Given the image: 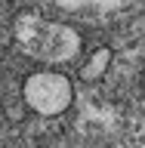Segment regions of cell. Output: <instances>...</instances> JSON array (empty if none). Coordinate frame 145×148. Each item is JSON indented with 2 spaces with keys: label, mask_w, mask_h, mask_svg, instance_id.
<instances>
[{
  "label": "cell",
  "mask_w": 145,
  "mask_h": 148,
  "mask_svg": "<svg viewBox=\"0 0 145 148\" xmlns=\"http://www.w3.org/2000/svg\"><path fill=\"white\" fill-rule=\"evenodd\" d=\"M12 31H16V40L25 49V56H31L37 62L62 65V62H71L80 53V34L71 25L49 22L37 12H22L16 18Z\"/></svg>",
  "instance_id": "1"
},
{
  "label": "cell",
  "mask_w": 145,
  "mask_h": 148,
  "mask_svg": "<svg viewBox=\"0 0 145 148\" xmlns=\"http://www.w3.org/2000/svg\"><path fill=\"white\" fill-rule=\"evenodd\" d=\"M22 99H25L28 108H34L37 114H62L74 99L71 80L65 74L56 71H37L25 80V90H22Z\"/></svg>",
  "instance_id": "2"
},
{
  "label": "cell",
  "mask_w": 145,
  "mask_h": 148,
  "mask_svg": "<svg viewBox=\"0 0 145 148\" xmlns=\"http://www.w3.org/2000/svg\"><path fill=\"white\" fill-rule=\"evenodd\" d=\"M53 3H59V6L65 9H77V12H105V9H114L120 6L124 0H53Z\"/></svg>",
  "instance_id": "3"
},
{
  "label": "cell",
  "mask_w": 145,
  "mask_h": 148,
  "mask_svg": "<svg viewBox=\"0 0 145 148\" xmlns=\"http://www.w3.org/2000/svg\"><path fill=\"white\" fill-rule=\"evenodd\" d=\"M108 62H111V49H105V46H99L96 53H93V59L80 68V74L87 77V80H96V77H102V74L108 71Z\"/></svg>",
  "instance_id": "4"
}]
</instances>
